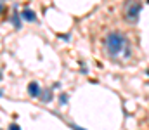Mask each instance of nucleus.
Wrapping results in <instances>:
<instances>
[{
	"label": "nucleus",
	"instance_id": "1",
	"mask_svg": "<svg viewBox=\"0 0 149 130\" xmlns=\"http://www.w3.org/2000/svg\"><path fill=\"white\" fill-rule=\"evenodd\" d=\"M104 47H106L108 56L111 57L113 61H121V63H125V61H128V59L132 57L130 43H128V40H127L121 33H118V31H111V33L106 37Z\"/></svg>",
	"mask_w": 149,
	"mask_h": 130
},
{
	"label": "nucleus",
	"instance_id": "2",
	"mask_svg": "<svg viewBox=\"0 0 149 130\" xmlns=\"http://www.w3.org/2000/svg\"><path fill=\"white\" fill-rule=\"evenodd\" d=\"M141 2L139 0H127L125 3V17L127 21L130 23H135L139 19V14H141Z\"/></svg>",
	"mask_w": 149,
	"mask_h": 130
},
{
	"label": "nucleus",
	"instance_id": "3",
	"mask_svg": "<svg viewBox=\"0 0 149 130\" xmlns=\"http://www.w3.org/2000/svg\"><path fill=\"white\" fill-rule=\"evenodd\" d=\"M28 92H30L31 97H38V95H40V85H38L37 82H31V83L28 85Z\"/></svg>",
	"mask_w": 149,
	"mask_h": 130
},
{
	"label": "nucleus",
	"instance_id": "4",
	"mask_svg": "<svg viewBox=\"0 0 149 130\" xmlns=\"http://www.w3.org/2000/svg\"><path fill=\"white\" fill-rule=\"evenodd\" d=\"M21 16H23L26 21H35V12H33V10H30V9H24V10L21 12Z\"/></svg>",
	"mask_w": 149,
	"mask_h": 130
},
{
	"label": "nucleus",
	"instance_id": "5",
	"mask_svg": "<svg viewBox=\"0 0 149 130\" xmlns=\"http://www.w3.org/2000/svg\"><path fill=\"white\" fill-rule=\"evenodd\" d=\"M52 99V92L50 90H43L42 92V102H49Z\"/></svg>",
	"mask_w": 149,
	"mask_h": 130
},
{
	"label": "nucleus",
	"instance_id": "6",
	"mask_svg": "<svg viewBox=\"0 0 149 130\" xmlns=\"http://www.w3.org/2000/svg\"><path fill=\"white\" fill-rule=\"evenodd\" d=\"M9 130H21V129H19V125L12 123V125H9Z\"/></svg>",
	"mask_w": 149,
	"mask_h": 130
},
{
	"label": "nucleus",
	"instance_id": "7",
	"mask_svg": "<svg viewBox=\"0 0 149 130\" xmlns=\"http://www.w3.org/2000/svg\"><path fill=\"white\" fill-rule=\"evenodd\" d=\"M70 127L73 130H85V129H81V127H78V125H70Z\"/></svg>",
	"mask_w": 149,
	"mask_h": 130
},
{
	"label": "nucleus",
	"instance_id": "8",
	"mask_svg": "<svg viewBox=\"0 0 149 130\" xmlns=\"http://www.w3.org/2000/svg\"><path fill=\"white\" fill-rule=\"evenodd\" d=\"M66 101H68V99H66V95H61V104H64Z\"/></svg>",
	"mask_w": 149,
	"mask_h": 130
}]
</instances>
